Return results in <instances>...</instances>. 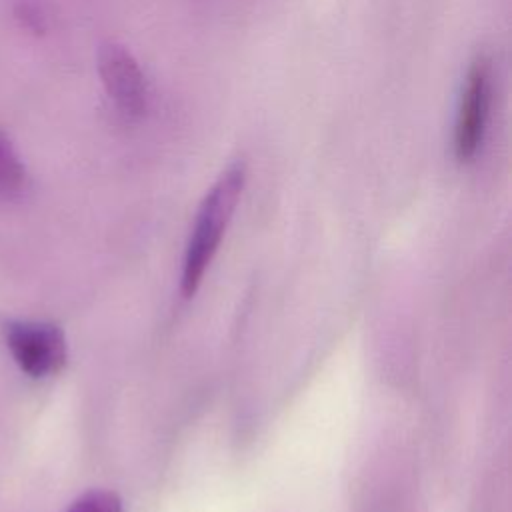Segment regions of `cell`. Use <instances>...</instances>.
Wrapping results in <instances>:
<instances>
[{
	"mask_svg": "<svg viewBox=\"0 0 512 512\" xmlns=\"http://www.w3.org/2000/svg\"><path fill=\"white\" fill-rule=\"evenodd\" d=\"M6 342L16 364L34 378L56 374L68 356L62 330L48 322H10Z\"/></svg>",
	"mask_w": 512,
	"mask_h": 512,
	"instance_id": "cell-3",
	"label": "cell"
},
{
	"mask_svg": "<svg viewBox=\"0 0 512 512\" xmlns=\"http://www.w3.org/2000/svg\"><path fill=\"white\" fill-rule=\"evenodd\" d=\"M98 74L108 98L128 118H138L146 110L148 90L136 58L116 42L98 50Z\"/></svg>",
	"mask_w": 512,
	"mask_h": 512,
	"instance_id": "cell-4",
	"label": "cell"
},
{
	"mask_svg": "<svg viewBox=\"0 0 512 512\" xmlns=\"http://www.w3.org/2000/svg\"><path fill=\"white\" fill-rule=\"evenodd\" d=\"M492 104V62L476 56L464 76L456 120H454V156L470 162L482 148Z\"/></svg>",
	"mask_w": 512,
	"mask_h": 512,
	"instance_id": "cell-2",
	"label": "cell"
},
{
	"mask_svg": "<svg viewBox=\"0 0 512 512\" xmlns=\"http://www.w3.org/2000/svg\"><path fill=\"white\" fill-rule=\"evenodd\" d=\"M246 184V162L234 160L230 162L216 182L206 192L200 208L196 212V220L186 244L184 266H182V292L184 296H192L212 258L218 252L222 236L226 232L228 222L238 206Z\"/></svg>",
	"mask_w": 512,
	"mask_h": 512,
	"instance_id": "cell-1",
	"label": "cell"
},
{
	"mask_svg": "<svg viewBox=\"0 0 512 512\" xmlns=\"http://www.w3.org/2000/svg\"><path fill=\"white\" fill-rule=\"evenodd\" d=\"M26 186V168L12 142L0 130V198L18 196Z\"/></svg>",
	"mask_w": 512,
	"mask_h": 512,
	"instance_id": "cell-5",
	"label": "cell"
},
{
	"mask_svg": "<svg viewBox=\"0 0 512 512\" xmlns=\"http://www.w3.org/2000/svg\"><path fill=\"white\" fill-rule=\"evenodd\" d=\"M68 512H122V500L108 490H92L80 496Z\"/></svg>",
	"mask_w": 512,
	"mask_h": 512,
	"instance_id": "cell-6",
	"label": "cell"
}]
</instances>
